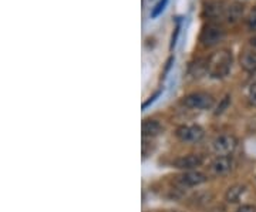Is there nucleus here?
Returning <instances> with one entry per match:
<instances>
[{
	"label": "nucleus",
	"mask_w": 256,
	"mask_h": 212,
	"mask_svg": "<svg viewBox=\"0 0 256 212\" xmlns=\"http://www.w3.org/2000/svg\"><path fill=\"white\" fill-rule=\"evenodd\" d=\"M232 67V54L228 50H220L208 58V73L215 78L228 76Z\"/></svg>",
	"instance_id": "nucleus-1"
},
{
	"label": "nucleus",
	"mask_w": 256,
	"mask_h": 212,
	"mask_svg": "<svg viewBox=\"0 0 256 212\" xmlns=\"http://www.w3.org/2000/svg\"><path fill=\"white\" fill-rule=\"evenodd\" d=\"M225 37V30L218 23H208L205 24L201 32L200 40L205 47L216 46Z\"/></svg>",
	"instance_id": "nucleus-2"
},
{
	"label": "nucleus",
	"mask_w": 256,
	"mask_h": 212,
	"mask_svg": "<svg viewBox=\"0 0 256 212\" xmlns=\"http://www.w3.org/2000/svg\"><path fill=\"white\" fill-rule=\"evenodd\" d=\"M214 97L206 92H192L182 100V104L188 108L196 110H210L214 107Z\"/></svg>",
	"instance_id": "nucleus-3"
},
{
	"label": "nucleus",
	"mask_w": 256,
	"mask_h": 212,
	"mask_svg": "<svg viewBox=\"0 0 256 212\" xmlns=\"http://www.w3.org/2000/svg\"><path fill=\"white\" fill-rule=\"evenodd\" d=\"M212 146H214V151L218 156H228L236 148V138L234 136L224 134V136L216 137Z\"/></svg>",
	"instance_id": "nucleus-4"
},
{
	"label": "nucleus",
	"mask_w": 256,
	"mask_h": 212,
	"mask_svg": "<svg viewBox=\"0 0 256 212\" xmlns=\"http://www.w3.org/2000/svg\"><path fill=\"white\" fill-rule=\"evenodd\" d=\"M176 137L184 142H196L204 137V130L200 126H182L176 130Z\"/></svg>",
	"instance_id": "nucleus-5"
},
{
	"label": "nucleus",
	"mask_w": 256,
	"mask_h": 212,
	"mask_svg": "<svg viewBox=\"0 0 256 212\" xmlns=\"http://www.w3.org/2000/svg\"><path fill=\"white\" fill-rule=\"evenodd\" d=\"M242 13H244V4H240L239 2H225L222 20L228 23H235L240 18Z\"/></svg>",
	"instance_id": "nucleus-6"
},
{
	"label": "nucleus",
	"mask_w": 256,
	"mask_h": 212,
	"mask_svg": "<svg viewBox=\"0 0 256 212\" xmlns=\"http://www.w3.org/2000/svg\"><path fill=\"white\" fill-rule=\"evenodd\" d=\"M232 166H234L232 158L228 157V156H220V157H216L212 161L210 170L216 176H225L232 170Z\"/></svg>",
	"instance_id": "nucleus-7"
},
{
	"label": "nucleus",
	"mask_w": 256,
	"mask_h": 212,
	"mask_svg": "<svg viewBox=\"0 0 256 212\" xmlns=\"http://www.w3.org/2000/svg\"><path fill=\"white\" fill-rule=\"evenodd\" d=\"M202 164V157L201 156H196V154H190V156H185V157L178 158L174 161V166L176 168H181V170H192V168H196Z\"/></svg>",
	"instance_id": "nucleus-8"
},
{
	"label": "nucleus",
	"mask_w": 256,
	"mask_h": 212,
	"mask_svg": "<svg viewBox=\"0 0 256 212\" xmlns=\"http://www.w3.org/2000/svg\"><path fill=\"white\" fill-rule=\"evenodd\" d=\"M180 181L186 186H196V185L204 184L206 181V176L200 171H188L180 176Z\"/></svg>",
	"instance_id": "nucleus-9"
},
{
	"label": "nucleus",
	"mask_w": 256,
	"mask_h": 212,
	"mask_svg": "<svg viewBox=\"0 0 256 212\" xmlns=\"http://www.w3.org/2000/svg\"><path fill=\"white\" fill-rule=\"evenodd\" d=\"M240 67L249 73L256 72V54L252 52H245L240 56Z\"/></svg>",
	"instance_id": "nucleus-10"
},
{
	"label": "nucleus",
	"mask_w": 256,
	"mask_h": 212,
	"mask_svg": "<svg viewBox=\"0 0 256 212\" xmlns=\"http://www.w3.org/2000/svg\"><path fill=\"white\" fill-rule=\"evenodd\" d=\"M162 131V126L156 120H146L144 124H142V134L146 137H154V136H158L160 132Z\"/></svg>",
	"instance_id": "nucleus-11"
},
{
	"label": "nucleus",
	"mask_w": 256,
	"mask_h": 212,
	"mask_svg": "<svg viewBox=\"0 0 256 212\" xmlns=\"http://www.w3.org/2000/svg\"><path fill=\"white\" fill-rule=\"evenodd\" d=\"M206 72H208V60H204V58H198L190 67V74L192 77H201Z\"/></svg>",
	"instance_id": "nucleus-12"
},
{
	"label": "nucleus",
	"mask_w": 256,
	"mask_h": 212,
	"mask_svg": "<svg viewBox=\"0 0 256 212\" xmlns=\"http://www.w3.org/2000/svg\"><path fill=\"white\" fill-rule=\"evenodd\" d=\"M244 192H245V185H234V186H230L226 191L225 198H226L228 202H238L239 198L242 196Z\"/></svg>",
	"instance_id": "nucleus-13"
},
{
	"label": "nucleus",
	"mask_w": 256,
	"mask_h": 212,
	"mask_svg": "<svg viewBox=\"0 0 256 212\" xmlns=\"http://www.w3.org/2000/svg\"><path fill=\"white\" fill-rule=\"evenodd\" d=\"M166 4H168V0H160V2L156 4V8H154L152 12H151V18H158V16L164 12V9L166 8Z\"/></svg>",
	"instance_id": "nucleus-14"
},
{
	"label": "nucleus",
	"mask_w": 256,
	"mask_h": 212,
	"mask_svg": "<svg viewBox=\"0 0 256 212\" xmlns=\"http://www.w3.org/2000/svg\"><path fill=\"white\" fill-rule=\"evenodd\" d=\"M180 32H181V18H176L175 32L172 33V37H171V48H174V46L176 44V40H178V36H180Z\"/></svg>",
	"instance_id": "nucleus-15"
},
{
	"label": "nucleus",
	"mask_w": 256,
	"mask_h": 212,
	"mask_svg": "<svg viewBox=\"0 0 256 212\" xmlns=\"http://www.w3.org/2000/svg\"><path fill=\"white\" fill-rule=\"evenodd\" d=\"M229 104H230V97H229V96H225V97H224V100H222L220 106H218V108H216V111H215V114H216V116H220V114H222L224 111L228 108Z\"/></svg>",
	"instance_id": "nucleus-16"
},
{
	"label": "nucleus",
	"mask_w": 256,
	"mask_h": 212,
	"mask_svg": "<svg viewBox=\"0 0 256 212\" xmlns=\"http://www.w3.org/2000/svg\"><path fill=\"white\" fill-rule=\"evenodd\" d=\"M248 28H250L252 32H256V9L252 10L249 18H248Z\"/></svg>",
	"instance_id": "nucleus-17"
},
{
	"label": "nucleus",
	"mask_w": 256,
	"mask_h": 212,
	"mask_svg": "<svg viewBox=\"0 0 256 212\" xmlns=\"http://www.w3.org/2000/svg\"><path fill=\"white\" fill-rule=\"evenodd\" d=\"M248 97H249V102H250V104L256 107V83H254L250 87H249Z\"/></svg>",
	"instance_id": "nucleus-18"
},
{
	"label": "nucleus",
	"mask_w": 256,
	"mask_h": 212,
	"mask_svg": "<svg viewBox=\"0 0 256 212\" xmlns=\"http://www.w3.org/2000/svg\"><path fill=\"white\" fill-rule=\"evenodd\" d=\"M160 96H161V92H156V94L152 96V97H150V100H146V102L142 104V110H146L148 106H151V104L156 102V100L158 98V97H160Z\"/></svg>",
	"instance_id": "nucleus-19"
},
{
	"label": "nucleus",
	"mask_w": 256,
	"mask_h": 212,
	"mask_svg": "<svg viewBox=\"0 0 256 212\" xmlns=\"http://www.w3.org/2000/svg\"><path fill=\"white\" fill-rule=\"evenodd\" d=\"M236 212H256V206H254V205H242V206H239Z\"/></svg>",
	"instance_id": "nucleus-20"
},
{
	"label": "nucleus",
	"mask_w": 256,
	"mask_h": 212,
	"mask_svg": "<svg viewBox=\"0 0 256 212\" xmlns=\"http://www.w3.org/2000/svg\"><path fill=\"white\" fill-rule=\"evenodd\" d=\"M174 60H175L174 56H171V57L168 58V62H166V66H165V72H164L165 74L170 72V68H171V66H172V63H174Z\"/></svg>",
	"instance_id": "nucleus-21"
},
{
	"label": "nucleus",
	"mask_w": 256,
	"mask_h": 212,
	"mask_svg": "<svg viewBox=\"0 0 256 212\" xmlns=\"http://www.w3.org/2000/svg\"><path fill=\"white\" fill-rule=\"evenodd\" d=\"M250 42H252V44H254V46L256 47V37H255V38H252V40H250Z\"/></svg>",
	"instance_id": "nucleus-22"
}]
</instances>
